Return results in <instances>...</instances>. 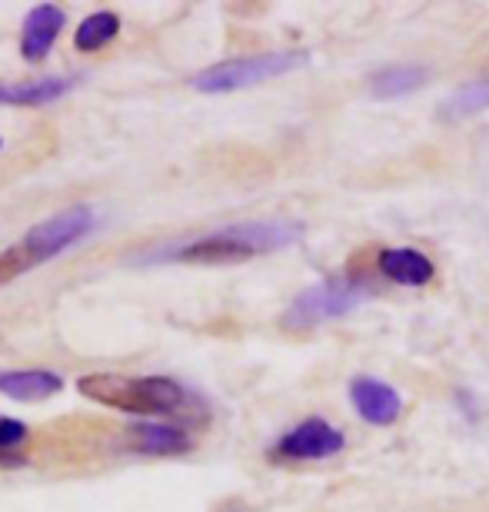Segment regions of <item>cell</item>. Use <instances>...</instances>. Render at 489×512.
<instances>
[{"mask_svg": "<svg viewBox=\"0 0 489 512\" xmlns=\"http://www.w3.org/2000/svg\"><path fill=\"white\" fill-rule=\"evenodd\" d=\"M297 240H303V223L297 220H250L237 227H223L210 237L180 243V247L160 250L150 260H170V263H243L260 253L287 250Z\"/></svg>", "mask_w": 489, "mask_h": 512, "instance_id": "obj_1", "label": "cell"}, {"mask_svg": "<svg viewBox=\"0 0 489 512\" xmlns=\"http://www.w3.org/2000/svg\"><path fill=\"white\" fill-rule=\"evenodd\" d=\"M97 227V213L90 207H70L54 213L50 220H40L37 227H30L24 237L0 253V286H7L17 276L30 273L34 266L54 260L74 243L90 237Z\"/></svg>", "mask_w": 489, "mask_h": 512, "instance_id": "obj_2", "label": "cell"}, {"mask_svg": "<svg viewBox=\"0 0 489 512\" xmlns=\"http://www.w3.org/2000/svg\"><path fill=\"white\" fill-rule=\"evenodd\" d=\"M80 396L94 399L100 406L124 409V413L137 416H160L177 413L187 403L180 383L167 380V376H117V373H90L77 380Z\"/></svg>", "mask_w": 489, "mask_h": 512, "instance_id": "obj_3", "label": "cell"}, {"mask_svg": "<svg viewBox=\"0 0 489 512\" xmlns=\"http://www.w3.org/2000/svg\"><path fill=\"white\" fill-rule=\"evenodd\" d=\"M307 64H310L307 50H270V54L223 60V64L200 70V74L190 80V87L200 90V94H233V90H247V87L263 84V80L293 74V70H300Z\"/></svg>", "mask_w": 489, "mask_h": 512, "instance_id": "obj_4", "label": "cell"}, {"mask_svg": "<svg viewBox=\"0 0 489 512\" xmlns=\"http://www.w3.org/2000/svg\"><path fill=\"white\" fill-rule=\"evenodd\" d=\"M370 296H373L370 283L353 280V276H333V280H323L293 296L290 310L283 313V326L293 333L313 330V326H320L326 320H340V316L360 310Z\"/></svg>", "mask_w": 489, "mask_h": 512, "instance_id": "obj_5", "label": "cell"}, {"mask_svg": "<svg viewBox=\"0 0 489 512\" xmlns=\"http://www.w3.org/2000/svg\"><path fill=\"white\" fill-rule=\"evenodd\" d=\"M346 446L343 433L330 426L326 419H307V423L293 426L287 436L280 439L273 456L280 459H326L336 456Z\"/></svg>", "mask_w": 489, "mask_h": 512, "instance_id": "obj_6", "label": "cell"}, {"mask_svg": "<svg viewBox=\"0 0 489 512\" xmlns=\"http://www.w3.org/2000/svg\"><path fill=\"white\" fill-rule=\"evenodd\" d=\"M67 24V14L54 4H37L30 14L24 17V27H20V54L30 64L44 60L50 50H54L60 30Z\"/></svg>", "mask_w": 489, "mask_h": 512, "instance_id": "obj_7", "label": "cell"}, {"mask_svg": "<svg viewBox=\"0 0 489 512\" xmlns=\"http://www.w3.org/2000/svg\"><path fill=\"white\" fill-rule=\"evenodd\" d=\"M350 399L366 423L373 426H390L403 413V399L393 386H386L373 376H356L350 383Z\"/></svg>", "mask_w": 489, "mask_h": 512, "instance_id": "obj_8", "label": "cell"}, {"mask_svg": "<svg viewBox=\"0 0 489 512\" xmlns=\"http://www.w3.org/2000/svg\"><path fill=\"white\" fill-rule=\"evenodd\" d=\"M124 446L137 456H183L193 449V439L177 426L137 423V426L127 429Z\"/></svg>", "mask_w": 489, "mask_h": 512, "instance_id": "obj_9", "label": "cell"}, {"mask_svg": "<svg viewBox=\"0 0 489 512\" xmlns=\"http://www.w3.org/2000/svg\"><path fill=\"white\" fill-rule=\"evenodd\" d=\"M64 389V380L47 370H0V393L17 403H40Z\"/></svg>", "mask_w": 489, "mask_h": 512, "instance_id": "obj_10", "label": "cell"}, {"mask_svg": "<svg viewBox=\"0 0 489 512\" xmlns=\"http://www.w3.org/2000/svg\"><path fill=\"white\" fill-rule=\"evenodd\" d=\"M70 87H74L70 77H40V80H27V84H0V104L44 107L64 97Z\"/></svg>", "mask_w": 489, "mask_h": 512, "instance_id": "obj_11", "label": "cell"}, {"mask_svg": "<svg viewBox=\"0 0 489 512\" xmlns=\"http://www.w3.org/2000/svg\"><path fill=\"white\" fill-rule=\"evenodd\" d=\"M380 270L390 276L393 283H403V286H423V283H430L436 273L430 256H423L420 250H410V247L383 250Z\"/></svg>", "mask_w": 489, "mask_h": 512, "instance_id": "obj_12", "label": "cell"}, {"mask_svg": "<svg viewBox=\"0 0 489 512\" xmlns=\"http://www.w3.org/2000/svg\"><path fill=\"white\" fill-rule=\"evenodd\" d=\"M426 80H430V70L423 64H393L376 70L370 77V94L380 100H393V97H406L413 90H420Z\"/></svg>", "mask_w": 489, "mask_h": 512, "instance_id": "obj_13", "label": "cell"}, {"mask_svg": "<svg viewBox=\"0 0 489 512\" xmlns=\"http://www.w3.org/2000/svg\"><path fill=\"white\" fill-rule=\"evenodd\" d=\"M117 34H120V17L110 14V10H100V14H90V17L80 20V27L74 34V44H77V50L90 54V50L107 47Z\"/></svg>", "mask_w": 489, "mask_h": 512, "instance_id": "obj_14", "label": "cell"}, {"mask_svg": "<svg viewBox=\"0 0 489 512\" xmlns=\"http://www.w3.org/2000/svg\"><path fill=\"white\" fill-rule=\"evenodd\" d=\"M486 107H489V74L456 90V94L443 104V117L446 120H466V117L483 114Z\"/></svg>", "mask_w": 489, "mask_h": 512, "instance_id": "obj_15", "label": "cell"}, {"mask_svg": "<svg viewBox=\"0 0 489 512\" xmlns=\"http://www.w3.org/2000/svg\"><path fill=\"white\" fill-rule=\"evenodd\" d=\"M24 439H27V426L20 423V419H10V416L0 419V456H7V449L20 446Z\"/></svg>", "mask_w": 489, "mask_h": 512, "instance_id": "obj_16", "label": "cell"}, {"mask_svg": "<svg viewBox=\"0 0 489 512\" xmlns=\"http://www.w3.org/2000/svg\"><path fill=\"white\" fill-rule=\"evenodd\" d=\"M0 147H4V140H0Z\"/></svg>", "mask_w": 489, "mask_h": 512, "instance_id": "obj_17", "label": "cell"}]
</instances>
